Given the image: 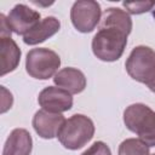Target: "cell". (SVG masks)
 <instances>
[{
    "mask_svg": "<svg viewBox=\"0 0 155 155\" xmlns=\"http://www.w3.org/2000/svg\"><path fill=\"white\" fill-rule=\"evenodd\" d=\"M40 18L41 16L38 11L30 8L24 4H17L16 6H13L6 17L11 31L23 36L41 21Z\"/></svg>",
    "mask_w": 155,
    "mask_h": 155,
    "instance_id": "52a82bcc",
    "label": "cell"
},
{
    "mask_svg": "<svg viewBox=\"0 0 155 155\" xmlns=\"http://www.w3.org/2000/svg\"><path fill=\"white\" fill-rule=\"evenodd\" d=\"M125 68L127 74L136 81L144 84L155 93V51L148 46H136L128 58Z\"/></svg>",
    "mask_w": 155,
    "mask_h": 155,
    "instance_id": "3957f363",
    "label": "cell"
},
{
    "mask_svg": "<svg viewBox=\"0 0 155 155\" xmlns=\"http://www.w3.org/2000/svg\"><path fill=\"white\" fill-rule=\"evenodd\" d=\"M65 117L58 113H50L47 110H38L34 116L31 125L39 137L44 139H52L58 136L61 127L63 126Z\"/></svg>",
    "mask_w": 155,
    "mask_h": 155,
    "instance_id": "9c48e42d",
    "label": "cell"
},
{
    "mask_svg": "<svg viewBox=\"0 0 155 155\" xmlns=\"http://www.w3.org/2000/svg\"><path fill=\"white\" fill-rule=\"evenodd\" d=\"M131 30L132 19L125 10L107 8L101 18L99 29L92 39L93 54L103 62L117 61L124 54Z\"/></svg>",
    "mask_w": 155,
    "mask_h": 155,
    "instance_id": "6da1fadb",
    "label": "cell"
},
{
    "mask_svg": "<svg viewBox=\"0 0 155 155\" xmlns=\"http://www.w3.org/2000/svg\"><path fill=\"white\" fill-rule=\"evenodd\" d=\"M153 155H155V154H153Z\"/></svg>",
    "mask_w": 155,
    "mask_h": 155,
    "instance_id": "e0dca14e",
    "label": "cell"
},
{
    "mask_svg": "<svg viewBox=\"0 0 155 155\" xmlns=\"http://www.w3.org/2000/svg\"><path fill=\"white\" fill-rule=\"evenodd\" d=\"M119 155H150L149 147L137 138H127L121 142L117 150Z\"/></svg>",
    "mask_w": 155,
    "mask_h": 155,
    "instance_id": "5bb4252c",
    "label": "cell"
},
{
    "mask_svg": "<svg viewBox=\"0 0 155 155\" xmlns=\"http://www.w3.org/2000/svg\"><path fill=\"white\" fill-rule=\"evenodd\" d=\"M81 155H111V151L104 142L98 140L94 142L90 148H87Z\"/></svg>",
    "mask_w": 155,
    "mask_h": 155,
    "instance_id": "2e32d148",
    "label": "cell"
},
{
    "mask_svg": "<svg viewBox=\"0 0 155 155\" xmlns=\"http://www.w3.org/2000/svg\"><path fill=\"white\" fill-rule=\"evenodd\" d=\"M94 134L93 121L82 114H74L65 119L58 132V140L69 150H78L85 147Z\"/></svg>",
    "mask_w": 155,
    "mask_h": 155,
    "instance_id": "277c9868",
    "label": "cell"
},
{
    "mask_svg": "<svg viewBox=\"0 0 155 155\" xmlns=\"http://www.w3.org/2000/svg\"><path fill=\"white\" fill-rule=\"evenodd\" d=\"M155 2L153 1H136V2H122V6L126 8V12L130 15H140L150 11Z\"/></svg>",
    "mask_w": 155,
    "mask_h": 155,
    "instance_id": "9a60e30c",
    "label": "cell"
},
{
    "mask_svg": "<svg viewBox=\"0 0 155 155\" xmlns=\"http://www.w3.org/2000/svg\"><path fill=\"white\" fill-rule=\"evenodd\" d=\"M53 82L57 87L68 91L70 94H78L86 87V76L81 70L67 67L57 71L53 76Z\"/></svg>",
    "mask_w": 155,
    "mask_h": 155,
    "instance_id": "30bf717a",
    "label": "cell"
},
{
    "mask_svg": "<svg viewBox=\"0 0 155 155\" xmlns=\"http://www.w3.org/2000/svg\"><path fill=\"white\" fill-rule=\"evenodd\" d=\"M61 67V57L46 47L33 48L25 57L27 73L38 80H47L57 74Z\"/></svg>",
    "mask_w": 155,
    "mask_h": 155,
    "instance_id": "5b68a950",
    "label": "cell"
},
{
    "mask_svg": "<svg viewBox=\"0 0 155 155\" xmlns=\"http://www.w3.org/2000/svg\"><path fill=\"white\" fill-rule=\"evenodd\" d=\"M33 139L25 128H15L10 132L2 149V155H30Z\"/></svg>",
    "mask_w": 155,
    "mask_h": 155,
    "instance_id": "8fae6325",
    "label": "cell"
},
{
    "mask_svg": "<svg viewBox=\"0 0 155 155\" xmlns=\"http://www.w3.org/2000/svg\"><path fill=\"white\" fill-rule=\"evenodd\" d=\"M101 5L94 0L75 1L70 10V19L74 28L80 33H91L101 22Z\"/></svg>",
    "mask_w": 155,
    "mask_h": 155,
    "instance_id": "8992f818",
    "label": "cell"
},
{
    "mask_svg": "<svg viewBox=\"0 0 155 155\" xmlns=\"http://www.w3.org/2000/svg\"><path fill=\"white\" fill-rule=\"evenodd\" d=\"M124 124L149 148L155 147V111L143 103L128 105L124 111Z\"/></svg>",
    "mask_w": 155,
    "mask_h": 155,
    "instance_id": "7a4b0ae2",
    "label": "cell"
},
{
    "mask_svg": "<svg viewBox=\"0 0 155 155\" xmlns=\"http://www.w3.org/2000/svg\"><path fill=\"white\" fill-rule=\"evenodd\" d=\"M59 29H61V22L56 17L48 16L41 19L29 33H27L23 36V41L24 44L30 46L38 45L40 42H44L48 38L53 36L56 33H58Z\"/></svg>",
    "mask_w": 155,
    "mask_h": 155,
    "instance_id": "7c38bea8",
    "label": "cell"
},
{
    "mask_svg": "<svg viewBox=\"0 0 155 155\" xmlns=\"http://www.w3.org/2000/svg\"><path fill=\"white\" fill-rule=\"evenodd\" d=\"M38 103L44 110L62 114L71 109L73 97L68 91L61 87L47 86L39 93Z\"/></svg>",
    "mask_w": 155,
    "mask_h": 155,
    "instance_id": "ba28073f",
    "label": "cell"
},
{
    "mask_svg": "<svg viewBox=\"0 0 155 155\" xmlns=\"http://www.w3.org/2000/svg\"><path fill=\"white\" fill-rule=\"evenodd\" d=\"M21 48L12 38L0 39V57H1V75L13 71L21 61Z\"/></svg>",
    "mask_w": 155,
    "mask_h": 155,
    "instance_id": "4fadbf2b",
    "label": "cell"
}]
</instances>
